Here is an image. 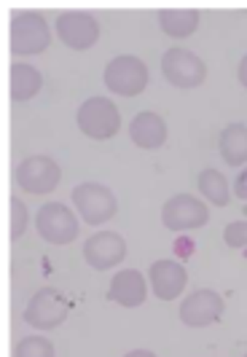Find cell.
I'll return each mask as SVG.
<instances>
[{"instance_id":"obj_1","label":"cell","mask_w":247,"mask_h":357,"mask_svg":"<svg viewBox=\"0 0 247 357\" xmlns=\"http://www.w3.org/2000/svg\"><path fill=\"white\" fill-rule=\"evenodd\" d=\"M78 129L91 140H110L121 129V116L113 100L107 97H89L75 113Z\"/></svg>"},{"instance_id":"obj_2","label":"cell","mask_w":247,"mask_h":357,"mask_svg":"<svg viewBox=\"0 0 247 357\" xmlns=\"http://www.w3.org/2000/svg\"><path fill=\"white\" fill-rule=\"evenodd\" d=\"M103 78H105V86L113 94L137 97L148 86V68H145L142 59L132 56V54H123V56H116V59L107 62Z\"/></svg>"},{"instance_id":"obj_3","label":"cell","mask_w":247,"mask_h":357,"mask_svg":"<svg viewBox=\"0 0 247 357\" xmlns=\"http://www.w3.org/2000/svg\"><path fill=\"white\" fill-rule=\"evenodd\" d=\"M73 204L78 207V215L84 218V223L89 226H100L107 223L116 210H119V202L113 197V191L100 185V183H81L73 188Z\"/></svg>"},{"instance_id":"obj_4","label":"cell","mask_w":247,"mask_h":357,"mask_svg":"<svg viewBox=\"0 0 247 357\" xmlns=\"http://www.w3.org/2000/svg\"><path fill=\"white\" fill-rule=\"evenodd\" d=\"M70 312V301L57 287H40L24 309V322L36 331H52L62 325Z\"/></svg>"},{"instance_id":"obj_5","label":"cell","mask_w":247,"mask_h":357,"mask_svg":"<svg viewBox=\"0 0 247 357\" xmlns=\"http://www.w3.org/2000/svg\"><path fill=\"white\" fill-rule=\"evenodd\" d=\"M52 33L46 19L36 11H22L11 19V52L14 54H40L49 49Z\"/></svg>"},{"instance_id":"obj_6","label":"cell","mask_w":247,"mask_h":357,"mask_svg":"<svg viewBox=\"0 0 247 357\" xmlns=\"http://www.w3.org/2000/svg\"><path fill=\"white\" fill-rule=\"evenodd\" d=\"M36 229L40 239H46L49 245H70L78 236V220L70 213V207H65L59 202H49L38 210Z\"/></svg>"},{"instance_id":"obj_7","label":"cell","mask_w":247,"mask_h":357,"mask_svg":"<svg viewBox=\"0 0 247 357\" xmlns=\"http://www.w3.org/2000/svg\"><path fill=\"white\" fill-rule=\"evenodd\" d=\"M161 73L164 78L177 86V89H194L202 86L204 78H207V68L204 62L196 56L194 52H186V49H170L161 59Z\"/></svg>"},{"instance_id":"obj_8","label":"cell","mask_w":247,"mask_h":357,"mask_svg":"<svg viewBox=\"0 0 247 357\" xmlns=\"http://www.w3.org/2000/svg\"><path fill=\"white\" fill-rule=\"evenodd\" d=\"M207 220H210L207 204L188 194L172 197L161 210V223L170 231H194V229H202Z\"/></svg>"},{"instance_id":"obj_9","label":"cell","mask_w":247,"mask_h":357,"mask_svg":"<svg viewBox=\"0 0 247 357\" xmlns=\"http://www.w3.org/2000/svg\"><path fill=\"white\" fill-rule=\"evenodd\" d=\"M59 164L49 156H27L17 167V183L22 191L27 194H52L54 188L59 185Z\"/></svg>"},{"instance_id":"obj_10","label":"cell","mask_w":247,"mask_h":357,"mask_svg":"<svg viewBox=\"0 0 247 357\" xmlns=\"http://www.w3.org/2000/svg\"><path fill=\"white\" fill-rule=\"evenodd\" d=\"M57 36L65 46L87 52L100 40V22L84 11H68L57 19Z\"/></svg>"},{"instance_id":"obj_11","label":"cell","mask_w":247,"mask_h":357,"mask_svg":"<svg viewBox=\"0 0 247 357\" xmlns=\"http://www.w3.org/2000/svg\"><path fill=\"white\" fill-rule=\"evenodd\" d=\"M84 258L91 268L105 271V268L119 266L126 258V242L121 234L116 231H100L94 236H89L84 245Z\"/></svg>"},{"instance_id":"obj_12","label":"cell","mask_w":247,"mask_h":357,"mask_svg":"<svg viewBox=\"0 0 247 357\" xmlns=\"http://www.w3.org/2000/svg\"><path fill=\"white\" fill-rule=\"evenodd\" d=\"M223 298L215 290H196L180 306V320L188 328H204L223 317Z\"/></svg>"},{"instance_id":"obj_13","label":"cell","mask_w":247,"mask_h":357,"mask_svg":"<svg viewBox=\"0 0 247 357\" xmlns=\"http://www.w3.org/2000/svg\"><path fill=\"white\" fill-rule=\"evenodd\" d=\"M151 287L154 293L159 296L161 301H172L177 298L183 290H186V282H188V274H186V266L177 264V261H156L151 266Z\"/></svg>"},{"instance_id":"obj_14","label":"cell","mask_w":247,"mask_h":357,"mask_svg":"<svg viewBox=\"0 0 247 357\" xmlns=\"http://www.w3.org/2000/svg\"><path fill=\"white\" fill-rule=\"evenodd\" d=\"M148 296V285L142 280V274L137 268H121L113 280H110V287H107V298L113 304H121L126 309L132 306H140Z\"/></svg>"},{"instance_id":"obj_15","label":"cell","mask_w":247,"mask_h":357,"mask_svg":"<svg viewBox=\"0 0 247 357\" xmlns=\"http://www.w3.org/2000/svg\"><path fill=\"white\" fill-rule=\"evenodd\" d=\"M129 137L135 145H140L145 151H154V148H161L167 140V124L161 116L151 113V110H142L129 124Z\"/></svg>"},{"instance_id":"obj_16","label":"cell","mask_w":247,"mask_h":357,"mask_svg":"<svg viewBox=\"0 0 247 357\" xmlns=\"http://www.w3.org/2000/svg\"><path fill=\"white\" fill-rule=\"evenodd\" d=\"M43 86V75L40 70H36L33 65L19 62L11 68V100L14 102H27L33 100Z\"/></svg>"},{"instance_id":"obj_17","label":"cell","mask_w":247,"mask_h":357,"mask_svg":"<svg viewBox=\"0 0 247 357\" xmlns=\"http://www.w3.org/2000/svg\"><path fill=\"white\" fill-rule=\"evenodd\" d=\"M159 24L164 36L170 38H188L199 27V11L194 8H167L159 14Z\"/></svg>"},{"instance_id":"obj_18","label":"cell","mask_w":247,"mask_h":357,"mask_svg":"<svg viewBox=\"0 0 247 357\" xmlns=\"http://www.w3.org/2000/svg\"><path fill=\"white\" fill-rule=\"evenodd\" d=\"M220 156L229 167H239L247 161V126L229 124L220 135Z\"/></svg>"},{"instance_id":"obj_19","label":"cell","mask_w":247,"mask_h":357,"mask_svg":"<svg viewBox=\"0 0 247 357\" xmlns=\"http://www.w3.org/2000/svg\"><path fill=\"white\" fill-rule=\"evenodd\" d=\"M199 191L212 202L215 207H226L229 204V180L223 178L218 169H204L199 175Z\"/></svg>"},{"instance_id":"obj_20","label":"cell","mask_w":247,"mask_h":357,"mask_svg":"<svg viewBox=\"0 0 247 357\" xmlns=\"http://www.w3.org/2000/svg\"><path fill=\"white\" fill-rule=\"evenodd\" d=\"M17 357H52L54 355V344L43 336H27L17 344L14 349Z\"/></svg>"},{"instance_id":"obj_21","label":"cell","mask_w":247,"mask_h":357,"mask_svg":"<svg viewBox=\"0 0 247 357\" xmlns=\"http://www.w3.org/2000/svg\"><path fill=\"white\" fill-rule=\"evenodd\" d=\"M27 229V207L22 199H11V239H19Z\"/></svg>"},{"instance_id":"obj_22","label":"cell","mask_w":247,"mask_h":357,"mask_svg":"<svg viewBox=\"0 0 247 357\" xmlns=\"http://www.w3.org/2000/svg\"><path fill=\"white\" fill-rule=\"evenodd\" d=\"M223 239H226L229 248H237V250L247 248V220H234V223H229L226 231H223Z\"/></svg>"},{"instance_id":"obj_23","label":"cell","mask_w":247,"mask_h":357,"mask_svg":"<svg viewBox=\"0 0 247 357\" xmlns=\"http://www.w3.org/2000/svg\"><path fill=\"white\" fill-rule=\"evenodd\" d=\"M234 194L247 202V169L239 172V178H237V183H234Z\"/></svg>"},{"instance_id":"obj_24","label":"cell","mask_w":247,"mask_h":357,"mask_svg":"<svg viewBox=\"0 0 247 357\" xmlns=\"http://www.w3.org/2000/svg\"><path fill=\"white\" fill-rule=\"evenodd\" d=\"M237 73H239V84H242V86L247 89V54L242 56V62H239V70H237Z\"/></svg>"},{"instance_id":"obj_25","label":"cell","mask_w":247,"mask_h":357,"mask_svg":"<svg viewBox=\"0 0 247 357\" xmlns=\"http://www.w3.org/2000/svg\"><path fill=\"white\" fill-rule=\"evenodd\" d=\"M245 215H247V204H245Z\"/></svg>"}]
</instances>
